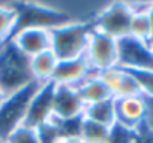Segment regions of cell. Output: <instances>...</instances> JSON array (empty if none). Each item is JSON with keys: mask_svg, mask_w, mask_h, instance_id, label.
<instances>
[{"mask_svg": "<svg viewBox=\"0 0 153 143\" xmlns=\"http://www.w3.org/2000/svg\"><path fill=\"white\" fill-rule=\"evenodd\" d=\"M77 91L80 94V98L83 100L85 106L113 98L108 87L104 84V81L100 78L98 73H92L82 85L77 87Z\"/></svg>", "mask_w": 153, "mask_h": 143, "instance_id": "cell-15", "label": "cell"}, {"mask_svg": "<svg viewBox=\"0 0 153 143\" xmlns=\"http://www.w3.org/2000/svg\"><path fill=\"white\" fill-rule=\"evenodd\" d=\"M10 42L19 52L31 58L40 52H45L52 46L51 27L45 25H24L19 27L10 37Z\"/></svg>", "mask_w": 153, "mask_h": 143, "instance_id": "cell-6", "label": "cell"}, {"mask_svg": "<svg viewBox=\"0 0 153 143\" xmlns=\"http://www.w3.org/2000/svg\"><path fill=\"white\" fill-rule=\"evenodd\" d=\"M119 66L122 67H153V58L147 45H143L131 37L119 40Z\"/></svg>", "mask_w": 153, "mask_h": 143, "instance_id": "cell-12", "label": "cell"}, {"mask_svg": "<svg viewBox=\"0 0 153 143\" xmlns=\"http://www.w3.org/2000/svg\"><path fill=\"white\" fill-rule=\"evenodd\" d=\"M61 142L62 143H85L82 139H80V136H77V134H67V136H62Z\"/></svg>", "mask_w": 153, "mask_h": 143, "instance_id": "cell-23", "label": "cell"}, {"mask_svg": "<svg viewBox=\"0 0 153 143\" xmlns=\"http://www.w3.org/2000/svg\"><path fill=\"white\" fill-rule=\"evenodd\" d=\"M149 101V112H147V118H146V122H144V127L153 133V100H147Z\"/></svg>", "mask_w": 153, "mask_h": 143, "instance_id": "cell-22", "label": "cell"}, {"mask_svg": "<svg viewBox=\"0 0 153 143\" xmlns=\"http://www.w3.org/2000/svg\"><path fill=\"white\" fill-rule=\"evenodd\" d=\"M134 7L131 1H111L105 4L91 21L92 28L116 40L129 37V22Z\"/></svg>", "mask_w": 153, "mask_h": 143, "instance_id": "cell-3", "label": "cell"}, {"mask_svg": "<svg viewBox=\"0 0 153 143\" xmlns=\"http://www.w3.org/2000/svg\"><path fill=\"white\" fill-rule=\"evenodd\" d=\"M92 30L94 28L89 21L67 19L56 24L51 27V49L59 61L83 57Z\"/></svg>", "mask_w": 153, "mask_h": 143, "instance_id": "cell-1", "label": "cell"}, {"mask_svg": "<svg viewBox=\"0 0 153 143\" xmlns=\"http://www.w3.org/2000/svg\"><path fill=\"white\" fill-rule=\"evenodd\" d=\"M4 43H6V42H4V40H3V39H1V37H0V49H1V48H3V45H4Z\"/></svg>", "mask_w": 153, "mask_h": 143, "instance_id": "cell-27", "label": "cell"}, {"mask_svg": "<svg viewBox=\"0 0 153 143\" xmlns=\"http://www.w3.org/2000/svg\"><path fill=\"white\" fill-rule=\"evenodd\" d=\"M83 118L91 119L97 124H101L105 127H113L116 124V107H114V98L94 103V104H86L83 110Z\"/></svg>", "mask_w": 153, "mask_h": 143, "instance_id": "cell-16", "label": "cell"}, {"mask_svg": "<svg viewBox=\"0 0 153 143\" xmlns=\"http://www.w3.org/2000/svg\"><path fill=\"white\" fill-rule=\"evenodd\" d=\"M0 143H4V142H0Z\"/></svg>", "mask_w": 153, "mask_h": 143, "instance_id": "cell-29", "label": "cell"}, {"mask_svg": "<svg viewBox=\"0 0 153 143\" xmlns=\"http://www.w3.org/2000/svg\"><path fill=\"white\" fill-rule=\"evenodd\" d=\"M104 84L108 87L113 98H123L132 95H141L140 88L128 70L122 66H116L98 73Z\"/></svg>", "mask_w": 153, "mask_h": 143, "instance_id": "cell-11", "label": "cell"}, {"mask_svg": "<svg viewBox=\"0 0 153 143\" xmlns=\"http://www.w3.org/2000/svg\"><path fill=\"white\" fill-rule=\"evenodd\" d=\"M34 84L30 72V58L10 42L0 49V87L7 95L15 94Z\"/></svg>", "mask_w": 153, "mask_h": 143, "instance_id": "cell-2", "label": "cell"}, {"mask_svg": "<svg viewBox=\"0 0 153 143\" xmlns=\"http://www.w3.org/2000/svg\"><path fill=\"white\" fill-rule=\"evenodd\" d=\"M92 73H95V72H92V69H91V66H89V63L86 61L85 57L59 61L58 66H56V70L53 73L52 84L77 88Z\"/></svg>", "mask_w": 153, "mask_h": 143, "instance_id": "cell-10", "label": "cell"}, {"mask_svg": "<svg viewBox=\"0 0 153 143\" xmlns=\"http://www.w3.org/2000/svg\"><path fill=\"white\" fill-rule=\"evenodd\" d=\"M137 82L144 98L153 100V67H125Z\"/></svg>", "mask_w": 153, "mask_h": 143, "instance_id": "cell-19", "label": "cell"}, {"mask_svg": "<svg viewBox=\"0 0 153 143\" xmlns=\"http://www.w3.org/2000/svg\"><path fill=\"white\" fill-rule=\"evenodd\" d=\"M83 57L86 58L92 72L95 73H101L107 69L116 67L119 66L120 58L119 40L97 30H92Z\"/></svg>", "mask_w": 153, "mask_h": 143, "instance_id": "cell-4", "label": "cell"}, {"mask_svg": "<svg viewBox=\"0 0 153 143\" xmlns=\"http://www.w3.org/2000/svg\"><path fill=\"white\" fill-rule=\"evenodd\" d=\"M58 63H59V60L56 58V55L53 54L52 49H48L45 52H40V54L31 57L30 58V72H31L33 81L39 85L51 84Z\"/></svg>", "mask_w": 153, "mask_h": 143, "instance_id": "cell-13", "label": "cell"}, {"mask_svg": "<svg viewBox=\"0 0 153 143\" xmlns=\"http://www.w3.org/2000/svg\"><path fill=\"white\" fill-rule=\"evenodd\" d=\"M147 49H149V54H150V57L153 58V39L147 43Z\"/></svg>", "mask_w": 153, "mask_h": 143, "instance_id": "cell-26", "label": "cell"}, {"mask_svg": "<svg viewBox=\"0 0 153 143\" xmlns=\"http://www.w3.org/2000/svg\"><path fill=\"white\" fill-rule=\"evenodd\" d=\"M114 107L117 124L131 130H140L147 118L149 101L143 95L114 98Z\"/></svg>", "mask_w": 153, "mask_h": 143, "instance_id": "cell-8", "label": "cell"}, {"mask_svg": "<svg viewBox=\"0 0 153 143\" xmlns=\"http://www.w3.org/2000/svg\"><path fill=\"white\" fill-rule=\"evenodd\" d=\"M85 110V103L80 98L77 88L53 84L52 94V116L59 122L80 119Z\"/></svg>", "mask_w": 153, "mask_h": 143, "instance_id": "cell-7", "label": "cell"}, {"mask_svg": "<svg viewBox=\"0 0 153 143\" xmlns=\"http://www.w3.org/2000/svg\"><path fill=\"white\" fill-rule=\"evenodd\" d=\"M4 143H42L39 133L34 127L25 125V124H19L18 127H15L3 140Z\"/></svg>", "mask_w": 153, "mask_h": 143, "instance_id": "cell-20", "label": "cell"}, {"mask_svg": "<svg viewBox=\"0 0 153 143\" xmlns=\"http://www.w3.org/2000/svg\"><path fill=\"white\" fill-rule=\"evenodd\" d=\"M55 143H62V142H61V140H58V142H55Z\"/></svg>", "mask_w": 153, "mask_h": 143, "instance_id": "cell-28", "label": "cell"}, {"mask_svg": "<svg viewBox=\"0 0 153 143\" xmlns=\"http://www.w3.org/2000/svg\"><path fill=\"white\" fill-rule=\"evenodd\" d=\"M52 94H53V84L39 85L31 97L22 124L30 127H40L48 119L52 118Z\"/></svg>", "mask_w": 153, "mask_h": 143, "instance_id": "cell-9", "label": "cell"}, {"mask_svg": "<svg viewBox=\"0 0 153 143\" xmlns=\"http://www.w3.org/2000/svg\"><path fill=\"white\" fill-rule=\"evenodd\" d=\"M140 136H141V128L131 130L116 122L110 130V137L107 143H138Z\"/></svg>", "mask_w": 153, "mask_h": 143, "instance_id": "cell-21", "label": "cell"}, {"mask_svg": "<svg viewBox=\"0 0 153 143\" xmlns=\"http://www.w3.org/2000/svg\"><path fill=\"white\" fill-rule=\"evenodd\" d=\"M6 98H7V94H6V93L1 90V87H0V107H1V104L4 103V100H6Z\"/></svg>", "mask_w": 153, "mask_h": 143, "instance_id": "cell-25", "label": "cell"}, {"mask_svg": "<svg viewBox=\"0 0 153 143\" xmlns=\"http://www.w3.org/2000/svg\"><path fill=\"white\" fill-rule=\"evenodd\" d=\"M147 13H149V18H150V25H152V39H153V1H150V3H149Z\"/></svg>", "mask_w": 153, "mask_h": 143, "instance_id": "cell-24", "label": "cell"}, {"mask_svg": "<svg viewBox=\"0 0 153 143\" xmlns=\"http://www.w3.org/2000/svg\"><path fill=\"white\" fill-rule=\"evenodd\" d=\"M110 127L97 124L82 116L79 121L77 136H80V139L85 143H107L110 137Z\"/></svg>", "mask_w": 153, "mask_h": 143, "instance_id": "cell-17", "label": "cell"}, {"mask_svg": "<svg viewBox=\"0 0 153 143\" xmlns=\"http://www.w3.org/2000/svg\"><path fill=\"white\" fill-rule=\"evenodd\" d=\"M149 3H144L140 6L131 3L134 7V12L129 22V37L143 45H147L152 40V25H150L149 13H147Z\"/></svg>", "mask_w": 153, "mask_h": 143, "instance_id": "cell-14", "label": "cell"}, {"mask_svg": "<svg viewBox=\"0 0 153 143\" xmlns=\"http://www.w3.org/2000/svg\"><path fill=\"white\" fill-rule=\"evenodd\" d=\"M19 27V10L15 4L0 3V37L7 42Z\"/></svg>", "mask_w": 153, "mask_h": 143, "instance_id": "cell-18", "label": "cell"}, {"mask_svg": "<svg viewBox=\"0 0 153 143\" xmlns=\"http://www.w3.org/2000/svg\"><path fill=\"white\" fill-rule=\"evenodd\" d=\"M37 87L39 84L34 82L15 94L7 95V98L0 107V142H3L15 127L22 124L28 103Z\"/></svg>", "mask_w": 153, "mask_h": 143, "instance_id": "cell-5", "label": "cell"}]
</instances>
